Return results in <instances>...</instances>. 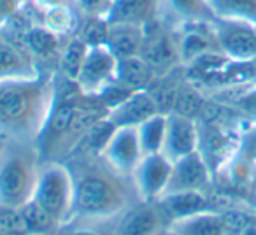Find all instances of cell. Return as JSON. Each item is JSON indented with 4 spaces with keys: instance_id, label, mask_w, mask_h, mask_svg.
Here are the masks:
<instances>
[{
    "instance_id": "6da1fadb",
    "label": "cell",
    "mask_w": 256,
    "mask_h": 235,
    "mask_svg": "<svg viewBox=\"0 0 256 235\" xmlns=\"http://www.w3.org/2000/svg\"><path fill=\"white\" fill-rule=\"evenodd\" d=\"M107 107L98 96L84 95L76 81L56 79V95L46 123L36 139L42 164L67 162L81 146L88 130L107 118Z\"/></svg>"
},
{
    "instance_id": "7a4b0ae2",
    "label": "cell",
    "mask_w": 256,
    "mask_h": 235,
    "mask_svg": "<svg viewBox=\"0 0 256 235\" xmlns=\"http://www.w3.org/2000/svg\"><path fill=\"white\" fill-rule=\"evenodd\" d=\"M56 95V74L42 68L26 78L0 81V134L9 140L36 142Z\"/></svg>"
},
{
    "instance_id": "3957f363",
    "label": "cell",
    "mask_w": 256,
    "mask_h": 235,
    "mask_svg": "<svg viewBox=\"0 0 256 235\" xmlns=\"http://www.w3.org/2000/svg\"><path fill=\"white\" fill-rule=\"evenodd\" d=\"M65 164L74 176V218L114 220L128 209L130 193L124 179L100 154H76Z\"/></svg>"
},
{
    "instance_id": "277c9868",
    "label": "cell",
    "mask_w": 256,
    "mask_h": 235,
    "mask_svg": "<svg viewBox=\"0 0 256 235\" xmlns=\"http://www.w3.org/2000/svg\"><path fill=\"white\" fill-rule=\"evenodd\" d=\"M40 165L36 144L9 140L0 154V207L20 209L32 200Z\"/></svg>"
},
{
    "instance_id": "5b68a950",
    "label": "cell",
    "mask_w": 256,
    "mask_h": 235,
    "mask_svg": "<svg viewBox=\"0 0 256 235\" xmlns=\"http://www.w3.org/2000/svg\"><path fill=\"white\" fill-rule=\"evenodd\" d=\"M32 200L64 226L74 214V176L65 162L40 165Z\"/></svg>"
},
{
    "instance_id": "8992f818",
    "label": "cell",
    "mask_w": 256,
    "mask_h": 235,
    "mask_svg": "<svg viewBox=\"0 0 256 235\" xmlns=\"http://www.w3.org/2000/svg\"><path fill=\"white\" fill-rule=\"evenodd\" d=\"M118 56L106 42L88 46L86 56L76 78V84L84 95L98 96L116 81Z\"/></svg>"
},
{
    "instance_id": "52a82bcc",
    "label": "cell",
    "mask_w": 256,
    "mask_h": 235,
    "mask_svg": "<svg viewBox=\"0 0 256 235\" xmlns=\"http://www.w3.org/2000/svg\"><path fill=\"white\" fill-rule=\"evenodd\" d=\"M212 28L220 50L232 62H252L256 58V25L240 20L214 18Z\"/></svg>"
},
{
    "instance_id": "ba28073f",
    "label": "cell",
    "mask_w": 256,
    "mask_h": 235,
    "mask_svg": "<svg viewBox=\"0 0 256 235\" xmlns=\"http://www.w3.org/2000/svg\"><path fill=\"white\" fill-rule=\"evenodd\" d=\"M170 170L172 162L164 153L144 154L130 176L134 192L137 193L139 200H160L167 190Z\"/></svg>"
},
{
    "instance_id": "9c48e42d",
    "label": "cell",
    "mask_w": 256,
    "mask_h": 235,
    "mask_svg": "<svg viewBox=\"0 0 256 235\" xmlns=\"http://www.w3.org/2000/svg\"><path fill=\"white\" fill-rule=\"evenodd\" d=\"M100 156L116 172L130 178L134 168L144 156L136 126H116Z\"/></svg>"
},
{
    "instance_id": "30bf717a",
    "label": "cell",
    "mask_w": 256,
    "mask_h": 235,
    "mask_svg": "<svg viewBox=\"0 0 256 235\" xmlns=\"http://www.w3.org/2000/svg\"><path fill=\"white\" fill-rule=\"evenodd\" d=\"M212 178L214 176L202 153L195 151L172 162L170 179L164 195L181 192H209Z\"/></svg>"
},
{
    "instance_id": "8fae6325",
    "label": "cell",
    "mask_w": 256,
    "mask_h": 235,
    "mask_svg": "<svg viewBox=\"0 0 256 235\" xmlns=\"http://www.w3.org/2000/svg\"><path fill=\"white\" fill-rule=\"evenodd\" d=\"M170 224V218L158 200H140L137 206L128 207L114 226L116 235H154Z\"/></svg>"
},
{
    "instance_id": "7c38bea8",
    "label": "cell",
    "mask_w": 256,
    "mask_h": 235,
    "mask_svg": "<svg viewBox=\"0 0 256 235\" xmlns=\"http://www.w3.org/2000/svg\"><path fill=\"white\" fill-rule=\"evenodd\" d=\"M178 30L179 54L182 67H188L195 60L209 53H221L212 22H196L176 25Z\"/></svg>"
},
{
    "instance_id": "4fadbf2b",
    "label": "cell",
    "mask_w": 256,
    "mask_h": 235,
    "mask_svg": "<svg viewBox=\"0 0 256 235\" xmlns=\"http://www.w3.org/2000/svg\"><path fill=\"white\" fill-rule=\"evenodd\" d=\"M198 123L196 120L179 112L167 114V128L162 153L170 162L198 151Z\"/></svg>"
},
{
    "instance_id": "5bb4252c",
    "label": "cell",
    "mask_w": 256,
    "mask_h": 235,
    "mask_svg": "<svg viewBox=\"0 0 256 235\" xmlns=\"http://www.w3.org/2000/svg\"><path fill=\"white\" fill-rule=\"evenodd\" d=\"M162 112L154 96L148 90L132 92L124 100L107 112V120L114 126H139L148 118Z\"/></svg>"
},
{
    "instance_id": "9a60e30c",
    "label": "cell",
    "mask_w": 256,
    "mask_h": 235,
    "mask_svg": "<svg viewBox=\"0 0 256 235\" xmlns=\"http://www.w3.org/2000/svg\"><path fill=\"white\" fill-rule=\"evenodd\" d=\"M164 0H114L107 23H128L146 26L162 18Z\"/></svg>"
},
{
    "instance_id": "2e32d148",
    "label": "cell",
    "mask_w": 256,
    "mask_h": 235,
    "mask_svg": "<svg viewBox=\"0 0 256 235\" xmlns=\"http://www.w3.org/2000/svg\"><path fill=\"white\" fill-rule=\"evenodd\" d=\"M40 70L42 68L26 53L25 48L9 37H0V81L26 78Z\"/></svg>"
},
{
    "instance_id": "e0dca14e",
    "label": "cell",
    "mask_w": 256,
    "mask_h": 235,
    "mask_svg": "<svg viewBox=\"0 0 256 235\" xmlns=\"http://www.w3.org/2000/svg\"><path fill=\"white\" fill-rule=\"evenodd\" d=\"M158 202L165 209L170 221L178 218L192 216L204 210H214L212 198L209 192H181V193H168L164 195Z\"/></svg>"
},
{
    "instance_id": "ac0fdd59",
    "label": "cell",
    "mask_w": 256,
    "mask_h": 235,
    "mask_svg": "<svg viewBox=\"0 0 256 235\" xmlns=\"http://www.w3.org/2000/svg\"><path fill=\"white\" fill-rule=\"evenodd\" d=\"M156 76L158 74L154 72V68L140 54L118 58L116 81L130 92L148 90L153 84Z\"/></svg>"
},
{
    "instance_id": "d6986e66",
    "label": "cell",
    "mask_w": 256,
    "mask_h": 235,
    "mask_svg": "<svg viewBox=\"0 0 256 235\" xmlns=\"http://www.w3.org/2000/svg\"><path fill=\"white\" fill-rule=\"evenodd\" d=\"M162 18L172 25L196 22H212L216 16L210 8V0H164Z\"/></svg>"
},
{
    "instance_id": "ffe728a7",
    "label": "cell",
    "mask_w": 256,
    "mask_h": 235,
    "mask_svg": "<svg viewBox=\"0 0 256 235\" xmlns=\"http://www.w3.org/2000/svg\"><path fill=\"white\" fill-rule=\"evenodd\" d=\"M106 44L118 58L140 54L144 44V26L128 25V23H109Z\"/></svg>"
},
{
    "instance_id": "44dd1931",
    "label": "cell",
    "mask_w": 256,
    "mask_h": 235,
    "mask_svg": "<svg viewBox=\"0 0 256 235\" xmlns=\"http://www.w3.org/2000/svg\"><path fill=\"white\" fill-rule=\"evenodd\" d=\"M170 230L178 235H226L220 210H204L170 221Z\"/></svg>"
},
{
    "instance_id": "7402d4cb",
    "label": "cell",
    "mask_w": 256,
    "mask_h": 235,
    "mask_svg": "<svg viewBox=\"0 0 256 235\" xmlns=\"http://www.w3.org/2000/svg\"><path fill=\"white\" fill-rule=\"evenodd\" d=\"M136 128L144 154L162 153L165 140V128H167V114H154V116L148 118L146 122H142Z\"/></svg>"
},
{
    "instance_id": "603a6c76",
    "label": "cell",
    "mask_w": 256,
    "mask_h": 235,
    "mask_svg": "<svg viewBox=\"0 0 256 235\" xmlns=\"http://www.w3.org/2000/svg\"><path fill=\"white\" fill-rule=\"evenodd\" d=\"M86 51H88V44L78 36H70V39L64 44V50H62L60 60H58V67H60L62 78L76 81L79 74V68L82 65V60L86 56Z\"/></svg>"
},
{
    "instance_id": "cb8c5ba5",
    "label": "cell",
    "mask_w": 256,
    "mask_h": 235,
    "mask_svg": "<svg viewBox=\"0 0 256 235\" xmlns=\"http://www.w3.org/2000/svg\"><path fill=\"white\" fill-rule=\"evenodd\" d=\"M20 212L25 221V226L28 234H40V235H56L62 224L54 220L51 214H48L40 206H37L34 200L26 202L20 207Z\"/></svg>"
},
{
    "instance_id": "d4e9b609",
    "label": "cell",
    "mask_w": 256,
    "mask_h": 235,
    "mask_svg": "<svg viewBox=\"0 0 256 235\" xmlns=\"http://www.w3.org/2000/svg\"><path fill=\"white\" fill-rule=\"evenodd\" d=\"M216 18L240 20L256 25V0H210Z\"/></svg>"
},
{
    "instance_id": "484cf974",
    "label": "cell",
    "mask_w": 256,
    "mask_h": 235,
    "mask_svg": "<svg viewBox=\"0 0 256 235\" xmlns=\"http://www.w3.org/2000/svg\"><path fill=\"white\" fill-rule=\"evenodd\" d=\"M40 22H42V25L46 26V28H50L51 32H54L56 36H62V37L74 36L76 18H74V12H72V6L42 11L40 12Z\"/></svg>"
},
{
    "instance_id": "4316f807",
    "label": "cell",
    "mask_w": 256,
    "mask_h": 235,
    "mask_svg": "<svg viewBox=\"0 0 256 235\" xmlns=\"http://www.w3.org/2000/svg\"><path fill=\"white\" fill-rule=\"evenodd\" d=\"M102 221L107 220H84V218H74L58 230L56 235H116L114 232L107 234L98 226Z\"/></svg>"
},
{
    "instance_id": "83f0119b",
    "label": "cell",
    "mask_w": 256,
    "mask_h": 235,
    "mask_svg": "<svg viewBox=\"0 0 256 235\" xmlns=\"http://www.w3.org/2000/svg\"><path fill=\"white\" fill-rule=\"evenodd\" d=\"M237 156L256 168V123L246 122L240 134V146Z\"/></svg>"
},
{
    "instance_id": "f1b7e54d",
    "label": "cell",
    "mask_w": 256,
    "mask_h": 235,
    "mask_svg": "<svg viewBox=\"0 0 256 235\" xmlns=\"http://www.w3.org/2000/svg\"><path fill=\"white\" fill-rule=\"evenodd\" d=\"M84 18L107 20L114 8V0H72Z\"/></svg>"
},
{
    "instance_id": "f546056e",
    "label": "cell",
    "mask_w": 256,
    "mask_h": 235,
    "mask_svg": "<svg viewBox=\"0 0 256 235\" xmlns=\"http://www.w3.org/2000/svg\"><path fill=\"white\" fill-rule=\"evenodd\" d=\"M230 107H234L246 122L256 123V81H252L251 86Z\"/></svg>"
},
{
    "instance_id": "4dcf8cb0",
    "label": "cell",
    "mask_w": 256,
    "mask_h": 235,
    "mask_svg": "<svg viewBox=\"0 0 256 235\" xmlns=\"http://www.w3.org/2000/svg\"><path fill=\"white\" fill-rule=\"evenodd\" d=\"M30 4L32 0H0V30L6 28L25 9H28Z\"/></svg>"
},
{
    "instance_id": "1f68e13d",
    "label": "cell",
    "mask_w": 256,
    "mask_h": 235,
    "mask_svg": "<svg viewBox=\"0 0 256 235\" xmlns=\"http://www.w3.org/2000/svg\"><path fill=\"white\" fill-rule=\"evenodd\" d=\"M34 6L42 11H50V9H56V8H67V6H74L72 0H32Z\"/></svg>"
},
{
    "instance_id": "d6a6232c",
    "label": "cell",
    "mask_w": 256,
    "mask_h": 235,
    "mask_svg": "<svg viewBox=\"0 0 256 235\" xmlns=\"http://www.w3.org/2000/svg\"><path fill=\"white\" fill-rule=\"evenodd\" d=\"M240 235H256V210H254V214H252L249 224L244 228V232H242Z\"/></svg>"
},
{
    "instance_id": "836d02e7",
    "label": "cell",
    "mask_w": 256,
    "mask_h": 235,
    "mask_svg": "<svg viewBox=\"0 0 256 235\" xmlns=\"http://www.w3.org/2000/svg\"><path fill=\"white\" fill-rule=\"evenodd\" d=\"M8 142H9V139H8V137H4V136H2V134H0V154L4 153L6 146H8Z\"/></svg>"
},
{
    "instance_id": "e575fe53",
    "label": "cell",
    "mask_w": 256,
    "mask_h": 235,
    "mask_svg": "<svg viewBox=\"0 0 256 235\" xmlns=\"http://www.w3.org/2000/svg\"><path fill=\"white\" fill-rule=\"evenodd\" d=\"M154 235H178L174 230H170V226H165L164 230H160V232H156Z\"/></svg>"
},
{
    "instance_id": "d590c367",
    "label": "cell",
    "mask_w": 256,
    "mask_h": 235,
    "mask_svg": "<svg viewBox=\"0 0 256 235\" xmlns=\"http://www.w3.org/2000/svg\"><path fill=\"white\" fill-rule=\"evenodd\" d=\"M0 235H9V234H6V232H2V230H0Z\"/></svg>"
},
{
    "instance_id": "8d00e7d4",
    "label": "cell",
    "mask_w": 256,
    "mask_h": 235,
    "mask_svg": "<svg viewBox=\"0 0 256 235\" xmlns=\"http://www.w3.org/2000/svg\"><path fill=\"white\" fill-rule=\"evenodd\" d=\"M26 235H40V234H26Z\"/></svg>"
},
{
    "instance_id": "74e56055",
    "label": "cell",
    "mask_w": 256,
    "mask_h": 235,
    "mask_svg": "<svg viewBox=\"0 0 256 235\" xmlns=\"http://www.w3.org/2000/svg\"><path fill=\"white\" fill-rule=\"evenodd\" d=\"M252 62H254V65H256V58H254V60H252Z\"/></svg>"
}]
</instances>
